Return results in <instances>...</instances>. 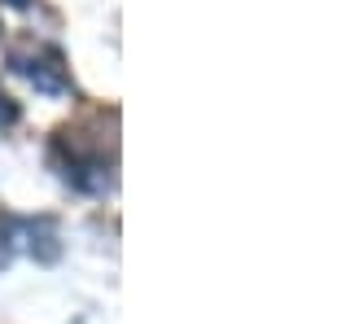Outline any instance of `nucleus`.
I'll return each mask as SVG.
<instances>
[{"instance_id":"1","label":"nucleus","mask_w":359,"mask_h":324,"mask_svg":"<svg viewBox=\"0 0 359 324\" xmlns=\"http://www.w3.org/2000/svg\"><path fill=\"white\" fill-rule=\"evenodd\" d=\"M9 5H27V0H9Z\"/></svg>"}]
</instances>
